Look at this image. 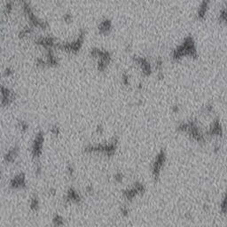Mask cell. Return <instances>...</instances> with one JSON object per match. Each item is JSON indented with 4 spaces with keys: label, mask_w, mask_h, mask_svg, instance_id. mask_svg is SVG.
Instances as JSON below:
<instances>
[{
    "label": "cell",
    "mask_w": 227,
    "mask_h": 227,
    "mask_svg": "<svg viewBox=\"0 0 227 227\" xmlns=\"http://www.w3.org/2000/svg\"><path fill=\"white\" fill-rule=\"evenodd\" d=\"M171 111L174 113V114H177L179 112V107L177 105H175L171 107Z\"/></svg>",
    "instance_id": "obj_12"
},
{
    "label": "cell",
    "mask_w": 227,
    "mask_h": 227,
    "mask_svg": "<svg viewBox=\"0 0 227 227\" xmlns=\"http://www.w3.org/2000/svg\"><path fill=\"white\" fill-rule=\"evenodd\" d=\"M217 21H219V23H223V24L226 23V10L224 6L222 8V10H220L218 17H217Z\"/></svg>",
    "instance_id": "obj_6"
},
{
    "label": "cell",
    "mask_w": 227,
    "mask_h": 227,
    "mask_svg": "<svg viewBox=\"0 0 227 227\" xmlns=\"http://www.w3.org/2000/svg\"><path fill=\"white\" fill-rule=\"evenodd\" d=\"M121 213H122V215H124V216H128L129 215V210H128V208L125 207V206H122L121 208Z\"/></svg>",
    "instance_id": "obj_11"
},
{
    "label": "cell",
    "mask_w": 227,
    "mask_h": 227,
    "mask_svg": "<svg viewBox=\"0 0 227 227\" xmlns=\"http://www.w3.org/2000/svg\"><path fill=\"white\" fill-rule=\"evenodd\" d=\"M134 61H136L138 63V65L139 66L141 70H142V73H143L145 75L148 77V75H151V73H152V68H151L150 63L146 59L139 57V58L134 59Z\"/></svg>",
    "instance_id": "obj_4"
},
{
    "label": "cell",
    "mask_w": 227,
    "mask_h": 227,
    "mask_svg": "<svg viewBox=\"0 0 227 227\" xmlns=\"http://www.w3.org/2000/svg\"><path fill=\"white\" fill-rule=\"evenodd\" d=\"M112 30V21L108 19H105L104 21H102L99 26V32L102 35H108L109 32Z\"/></svg>",
    "instance_id": "obj_5"
},
{
    "label": "cell",
    "mask_w": 227,
    "mask_h": 227,
    "mask_svg": "<svg viewBox=\"0 0 227 227\" xmlns=\"http://www.w3.org/2000/svg\"><path fill=\"white\" fill-rule=\"evenodd\" d=\"M122 83H124V85H125V86H129L130 85V75L126 73L122 74Z\"/></svg>",
    "instance_id": "obj_7"
},
{
    "label": "cell",
    "mask_w": 227,
    "mask_h": 227,
    "mask_svg": "<svg viewBox=\"0 0 227 227\" xmlns=\"http://www.w3.org/2000/svg\"><path fill=\"white\" fill-rule=\"evenodd\" d=\"M114 179H115V181L117 182V183H121L122 180H124V175L121 172H117L115 176H114Z\"/></svg>",
    "instance_id": "obj_8"
},
{
    "label": "cell",
    "mask_w": 227,
    "mask_h": 227,
    "mask_svg": "<svg viewBox=\"0 0 227 227\" xmlns=\"http://www.w3.org/2000/svg\"><path fill=\"white\" fill-rule=\"evenodd\" d=\"M71 19H72V17H71L70 14H65V15H64V20H65L66 21H67V22L71 21Z\"/></svg>",
    "instance_id": "obj_13"
},
{
    "label": "cell",
    "mask_w": 227,
    "mask_h": 227,
    "mask_svg": "<svg viewBox=\"0 0 227 227\" xmlns=\"http://www.w3.org/2000/svg\"><path fill=\"white\" fill-rule=\"evenodd\" d=\"M210 0H201V5H199L198 11L196 13V18L198 21H203L207 13L210 9Z\"/></svg>",
    "instance_id": "obj_3"
},
{
    "label": "cell",
    "mask_w": 227,
    "mask_h": 227,
    "mask_svg": "<svg viewBox=\"0 0 227 227\" xmlns=\"http://www.w3.org/2000/svg\"><path fill=\"white\" fill-rule=\"evenodd\" d=\"M185 56H189L191 58L198 57L195 42L191 36L185 37L184 42L179 44L172 52V59L174 60H179Z\"/></svg>",
    "instance_id": "obj_1"
},
{
    "label": "cell",
    "mask_w": 227,
    "mask_h": 227,
    "mask_svg": "<svg viewBox=\"0 0 227 227\" xmlns=\"http://www.w3.org/2000/svg\"><path fill=\"white\" fill-rule=\"evenodd\" d=\"M225 205H226V200H225V197H224L222 201H221V203H220V210H221V212L224 215L225 214V211H226V207H225Z\"/></svg>",
    "instance_id": "obj_9"
},
{
    "label": "cell",
    "mask_w": 227,
    "mask_h": 227,
    "mask_svg": "<svg viewBox=\"0 0 227 227\" xmlns=\"http://www.w3.org/2000/svg\"><path fill=\"white\" fill-rule=\"evenodd\" d=\"M166 160L167 156L165 152L163 150H161L159 154L156 155L154 162L152 165V175L155 181H157L160 177V175L162 173V169L166 163Z\"/></svg>",
    "instance_id": "obj_2"
},
{
    "label": "cell",
    "mask_w": 227,
    "mask_h": 227,
    "mask_svg": "<svg viewBox=\"0 0 227 227\" xmlns=\"http://www.w3.org/2000/svg\"><path fill=\"white\" fill-rule=\"evenodd\" d=\"M52 133H53L54 135H58V134H59V128H58V127H54V128L52 130Z\"/></svg>",
    "instance_id": "obj_14"
},
{
    "label": "cell",
    "mask_w": 227,
    "mask_h": 227,
    "mask_svg": "<svg viewBox=\"0 0 227 227\" xmlns=\"http://www.w3.org/2000/svg\"><path fill=\"white\" fill-rule=\"evenodd\" d=\"M37 208H38V201H37L36 198H34L31 202V209L34 210H36Z\"/></svg>",
    "instance_id": "obj_10"
}]
</instances>
